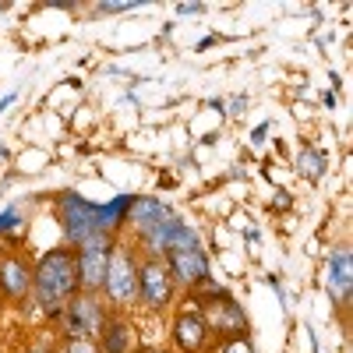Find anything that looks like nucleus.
Listing matches in <instances>:
<instances>
[{
  "label": "nucleus",
  "mask_w": 353,
  "mask_h": 353,
  "mask_svg": "<svg viewBox=\"0 0 353 353\" xmlns=\"http://www.w3.org/2000/svg\"><path fill=\"white\" fill-rule=\"evenodd\" d=\"M131 223L138 226V233L145 237L152 258L170 254V251H194V248H198L194 230L184 226V223L176 219L163 201H156V198H138V201L131 205Z\"/></svg>",
  "instance_id": "nucleus-1"
},
{
  "label": "nucleus",
  "mask_w": 353,
  "mask_h": 353,
  "mask_svg": "<svg viewBox=\"0 0 353 353\" xmlns=\"http://www.w3.org/2000/svg\"><path fill=\"white\" fill-rule=\"evenodd\" d=\"M78 254L71 248H57L50 254H43L39 269L32 272V290H36V301L50 311V314H61L68 307V301L74 297L78 290Z\"/></svg>",
  "instance_id": "nucleus-2"
},
{
  "label": "nucleus",
  "mask_w": 353,
  "mask_h": 353,
  "mask_svg": "<svg viewBox=\"0 0 353 353\" xmlns=\"http://www.w3.org/2000/svg\"><path fill=\"white\" fill-rule=\"evenodd\" d=\"M61 223H64V233L71 244H88L96 237H110L103 230V216H99V205H88L85 198L78 194H61Z\"/></svg>",
  "instance_id": "nucleus-3"
},
{
  "label": "nucleus",
  "mask_w": 353,
  "mask_h": 353,
  "mask_svg": "<svg viewBox=\"0 0 353 353\" xmlns=\"http://www.w3.org/2000/svg\"><path fill=\"white\" fill-rule=\"evenodd\" d=\"M103 290L110 293L113 304H131L138 297V265H134V258L124 244H113V251H110Z\"/></svg>",
  "instance_id": "nucleus-4"
},
{
  "label": "nucleus",
  "mask_w": 353,
  "mask_h": 353,
  "mask_svg": "<svg viewBox=\"0 0 353 353\" xmlns=\"http://www.w3.org/2000/svg\"><path fill=\"white\" fill-rule=\"evenodd\" d=\"M201 321L209 325V332H219V336H226V339H237V336H244V329H248L244 311L233 304L226 293H219V290H212V297L205 301Z\"/></svg>",
  "instance_id": "nucleus-5"
},
{
  "label": "nucleus",
  "mask_w": 353,
  "mask_h": 353,
  "mask_svg": "<svg viewBox=\"0 0 353 353\" xmlns=\"http://www.w3.org/2000/svg\"><path fill=\"white\" fill-rule=\"evenodd\" d=\"M61 314H64V329L71 339H88L92 332H103L106 325V314L92 297H71Z\"/></svg>",
  "instance_id": "nucleus-6"
},
{
  "label": "nucleus",
  "mask_w": 353,
  "mask_h": 353,
  "mask_svg": "<svg viewBox=\"0 0 353 353\" xmlns=\"http://www.w3.org/2000/svg\"><path fill=\"white\" fill-rule=\"evenodd\" d=\"M110 237H96L78 248V283L85 290H99L106 283V265H110Z\"/></svg>",
  "instance_id": "nucleus-7"
},
{
  "label": "nucleus",
  "mask_w": 353,
  "mask_h": 353,
  "mask_svg": "<svg viewBox=\"0 0 353 353\" xmlns=\"http://www.w3.org/2000/svg\"><path fill=\"white\" fill-rule=\"evenodd\" d=\"M170 293H173L170 269H166L159 258H149L138 269V297L149 304V307H166L170 304Z\"/></svg>",
  "instance_id": "nucleus-8"
},
{
  "label": "nucleus",
  "mask_w": 353,
  "mask_h": 353,
  "mask_svg": "<svg viewBox=\"0 0 353 353\" xmlns=\"http://www.w3.org/2000/svg\"><path fill=\"white\" fill-rule=\"evenodd\" d=\"M166 258H170V261H166L170 279H181V283H188V286L209 279V258L201 254V248H194V251H170Z\"/></svg>",
  "instance_id": "nucleus-9"
},
{
  "label": "nucleus",
  "mask_w": 353,
  "mask_h": 353,
  "mask_svg": "<svg viewBox=\"0 0 353 353\" xmlns=\"http://www.w3.org/2000/svg\"><path fill=\"white\" fill-rule=\"evenodd\" d=\"M325 283H329V293L339 301V304H350V286H353V269H350V248H336L332 258H329V269H325Z\"/></svg>",
  "instance_id": "nucleus-10"
},
{
  "label": "nucleus",
  "mask_w": 353,
  "mask_h": 353,
  "mask_svg": "<svg viewBox=\"0 0 353 353\" xmlns=\"http://www.w3.org/2000/svg\"><path fill=\"white\" fill-rule=\"evenodd\" d=\"M173 339L184 353H198L205 346V339H209V325L201 321V314H181L173 325Z\"/></svg>",
  "instance_id": "nucleus-11"
},
{
  "label": "nucleus",
  "mask_w": 353,
  "mask_h": 353,
  "mask_svg": "<svg viewBox=\"0 0 353 353\" xmlns=\"http://www.w3.org/2000/svg\"><path fill=\"white\" fill-rule=\"evenodd\" d=\"M0 286L11 301H21L28 286H32V272H28V265L21 258H4L0 261Z\"/></svg>",
  "instance_id": "nucleus-12"
},
{
  "label": "nucleus",
  "mask_w": 353,
  "mask_h": 353,
  "mask_svg": "<svg viewBox=\"0 0 353 353\" xmlns=\"http://www.w3.org/2000/svg\"><path fill=\"white\" fill-rule=\"evenodd\" d=\"M134 346V332L124 321H106L103 325V350L106 353H131Z\"/></svg>",
  "instance_id": "nucleus-13"
},
{
  "label": "nucleus",
  "mask_w": 353,
  "mask_h": 353,
  "mask_svg": "<svg viewBox=\"0 0 353 353\" xmlns=\"http://www.w3.org/2000/svg\"><path fill=\"white\" fill-rule=\"evenodd\" d=\"M297 170H301V173H307L311 181H318V176L325 173V156L314 152V149H304V152L297 156Z\"/></svg>",
  "instance_id": "nucleus-14"
},
{
  "label": "nucleus",
  "mask_w": 353,
  "mask_h": 353,
  "mask_svg": "<svg viewBox=\"0 0 353 353\" xmlns=\"http://www.w3.org/2000/svg\"><path fill=\"white\" fill-rule=\"evenodd\" d=\"M223 353H254V346L248 343V336H237V339L223 343Z\"/></svg>",
  "instance_id": "nucleus-15"
},
{
  "label": "nucleus",
  "mask_w": 353,
  "mask_h": 353,
  "mask_svg": "<svg viewBox=\"0 0 353 353\" xmlns=\"http://www.w3.org/2000/svg\"><path fill=\"white\" fill-rule=\"evenodd\" d=\"M25 219H21V212L18 209H8L4 216H0V233H4V230H14V226H21Z\"/></svg>",
  "instance_id": "nucleus-16"
},
{
  "label": "nucleus",
  "mask_w": 353,
  "mask_h": 353,
  "mask_svg": "<svg viewBox=\"0 0 353 353\" xmlns=\"http://www.w3.org/2000/svg\"><path fill=\"white\" fill-rule=\"evenodd\" d=\"M71 353H96L92 346H88L85 339H74V346H71Z\"/></svg>",
  "instance_id": "nucleus-17"
},
{
  "label": "nucleus",
  "mask_w": 353,
  "mask_h": 353,
  "mask_svg": "<svg viewBox=\"0 0 353 353\" xmlns=\"http://www.w3.org/2000/svg\"><path fill=\"white\" fill-rule=\"evenodd\" d=\"M134 4H99V11H131Z\"/></svg>",
  "instance_id": "nucleus-18"
}]
</instances>
